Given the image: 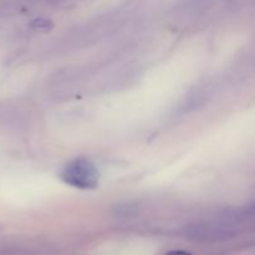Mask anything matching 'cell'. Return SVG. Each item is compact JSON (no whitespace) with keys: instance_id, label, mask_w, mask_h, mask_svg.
<instances>
[{"instance_id":"6da1fadb","label":"cell","mask_w":255,"mask_h":255,"mask_svg":"<svg viewBox=\"0 0 255 255\" xmlns=\"http://www.w3.org/2000/svg\"><path fill=\"white\" fill-rule=\"evenodd\" d=\"M100 174L96 166L87 158H76L69 162L61 172L65 183L80 189H92L99 184Z\"/></svg>"},{"instance_id":"7a4b0ae2","label":"cell","mask_w":255,"mask_h":255,"mask_svg":"<svg viewBox=\"0 0 255 255\" xmlns=\"http://www.w3.org/2000/svg\"><path fill=\"white\" fill-rule=\"evenodd\" d=\"M32 25H34V26H36V27H49L50 21H49V20H46V19H37V20H35L34 22H32Z\"/></svg>"},{"instance_id":"3957f363","label":"cell","mask_w":255,"mask_h":255,"mask_svg":"<svg viewBox=\"0 0 255 255\" xmlns=\"http://www.w3.org/2000/svg\"><path fill=\"white\" fill-rule=\"evenodd\" d=\"M167 255H192V254L187 253V252H183V251H173V252H171V253H168Z\"/></svg>"}]
</instances>
